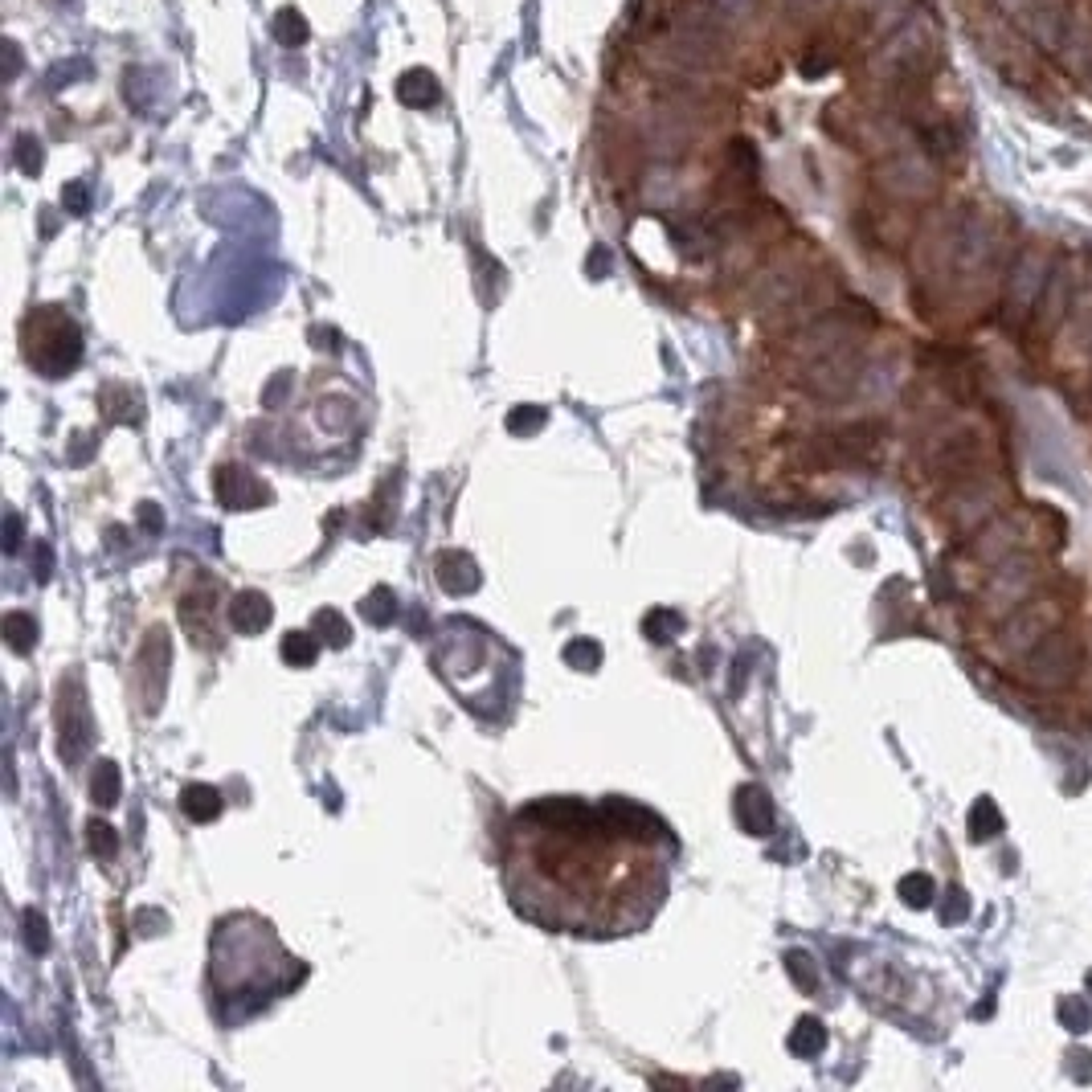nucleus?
Wrapping results in <instances>:
<instances>
[{
  "instance_id": "10",
  "label": "nucleus",
  "mask_w": 1092,
  "mask_h": 1092,
  "mask_svg": "<svg viewBox=\"0 0 1092 1092\" xmlns=\"http://www.w3.org/2000/svg\"><path fill=\"white\" fill-rule=\"evenodd\" d=\"M736 823H741L749 835H769L778 823V810H774V798H769L761 786H741L736 790Z\"/></svg>"
},
{
  "instance_id": "6",
  "label": "nucleus",
  "mask_w": 1092,
  "mask_h": 1092,
  "mask_svg": "<svg viewBox=\"0 0 1092 1092\" xmlns=\"http://www.w3.org/2000/svg\"><path fill=\"white\" fill-rule=\"evenodd\" d=\"M998 516V496L990 479H982V475H970V479H962L958 491H953V524L958 528H982L987 520Z\"/></svg>"
},
{
  "instance_id": "28",
  "label": "nucleus",
  "mask_w": 1092,
  "mask_h": 1092,
  "mask_svg": "<svg viewBox=\"0 0 1092 1092\" xmlns=\"http://www.w3.org/2000/svg\"><path fill=\"white\" fill-rule=\"evenodd\" d=\"M86 830H90V835H86V839H90V851H95L99 859H115V851H119V839H115V830L106 826V823H99V819L90 823Z\"/></svg>"
},
{
  "instance_id": "19",
  "label": "nucleus",
  "mask_w": 1092,
  "mask_h": 1092,
  "mask_svg": "<svg viewBox=\"0 0 1092 1092\" xmlns=\"http://www.w3.org/2000/svg\"><path fill=\"white\" fill-rule=\"evenodd\" d=\"M896 892H900V900L909 904V909H929V904L937 900L933 896V875H925V871H909V875H900V884H896Z\"/></svg>"
},
{
  "instance_id": "26",
  "label": "nucleus",
  "mask_w": 1092,
  "mask_h": 1092,
  "mask_svg": "<svg viewBox=\"0 0 1092 1092\" xmlns=\"http://www.w3.org/2000/svg\"><path fill=\"white\" fill-rule=\"evenodd\" d=\"M545 422H548L545 406H516L507 413V430H512V434H536Z\"/></svg>"
},
{
  "instance_id": "25",
  "label": "nucleus",
  "mask_w": 1092,
  "mask_h": 1092,
  "mask_svg": "<svg viewBox=\"0 0 1092 1092\" xmlns=\"http://www.w3.org/2000/svg\"><path fill=\"white\" fill-rule=\"evenodd\" d=\"M315 630H319V639L332 642V647H348V639H352V626L340 618V610H319Z\"/></svg>"
},
{
  "instance_id": "31",
  "label": "nucleus",
  "mask_w": 1092,
  "mask_h": 1092,
  "mask_svg": "<svg viewBox=\"0 0 1092 1092\" xmlns=\"http://www.w3.org/2000/svg\"><path fill=\"white\" fill-rule=\"evenodd\" d=\"M945 920H965L970 917V900H965V892L962 888H949V900H945V913H941Z\"/></svg>"
},
{
  "instance_id": "14",
  "label": "nucleus",
  "mask_w": 1092,
  "mask_h": 1092,
  "mask_svg": "<svg viewBox=\"0 0 1092 1092\" xmlns=\"http://www.w3.org/2000/svg\"><path fill=\"white\" fill-rule=\"evenodd\" d=\"M823 1048H826V1027H823V1019L802 1014V1019L794 1023V1032H790V1052H794L798 1059H810V1056H819Z\"/></svg>"
},
{
  "instance_id": "17",
  "label": "nucleus",
  "mask_w": 1092,
  "mask_h": 1092,
  "mask_svg": "<svg viewBox=\"0 0 1092 1092\" xmlns=\"http://www.w3.org/2000/svg\"><path fill=\"white\" fill-rule=\"evenodd\" d=\"M123 794V778H119V765L115 761H99L95 774H90V798L99 806H115Z\"/></svg>"
},
{
  "instance_id": "12",
  "label": "nucleus",
  "mask_w": 1092,
  "mask_h": 1092,
  "mask_svg": "<svg viewBox=\"0 0 1092 1092\" xmlns=\"http://www.w3.org/2000/svg\"><path fill=\"white\" fill-rule=\"evenodd\" d=\"M180 806H184V814H189L193 823H213V819H218V814L225 810L221 794L213 790V786H205V781H197V786H184Z\"/></svg>"
},
{
  "instance_id": "1",
  "label": "nucleus",
  "mask_w": 1092,
  "mask_h": 1092,
  "mask_svg": "<svg viewBox=\"0 0 1092 1092\" xmlns=\"http://www.w3.org/2000/svg\"><path fill=\"white\" fill-rule=\"evenodd\" d=\"M970 50L1035 115L1092 131V0H949Z\"/></svg>"
},
{
  "instance_id": "20",
  "label": "nucleus",
  "mask_w": 1092,
  "mask_h": 1092,
  "mask_svg": "<svg viewBox=\"0 0 1092 1092\" xmlns=\"http://www.w3.org/2000/svg\"><path fill=\"white\" fill-rule=\"evenodd\" d=\"M360 614H364V622H373V626H389L397 618V593L389 586H377L360 602Z\"/></svg>"
},
{
  "instance_id": "8",
  "label": "nucleus",
  "mask_w": 1092,
  "mask_h": 1092,
  "mask_svg": "<svg viewBox=\"0 0 1092 1092\" xmlns=\"http://www.w3.org/2000/svg\"><path fill=\"white\" fill-rule=\"evenodd\" d=\"M213 487H218V500L225 507H234V512H242V507H263L270 503V487L258 479V475H250L245 467L229 463L218 471V479H213Z\"/></svg>"
},
{
  "instance_id": "7",
  "label": "nucleus",
  "mask_w": 1092,
  "mask_h": 1092,
  "mask_svg": "<svg viewBox=\"0 0 1092 1092\" xmlns=\"http://www.w3.org/2000/svg\"><path fill=\"white\" fill-rule=\"evenodd\" d=\"M58 729H61V757L74 761L90 741V712L79 684H61V704H58Z\"/></svg>"
},
{
  "instance_id": "29",
  "label": "nucleus",
  "mask_w": 1092,
  "mask_h": 1092,
  "mask_svg": "<svg viewBox=\"0 0 1092 1092\" xmlns=\"http://www.w3.org/2000/svg\"><path fill=\"white\" fill-rule=\"evenodd\" d=\"M25 941L34 953H45L50 949V929H45V917L37 909H25Z\"/></svg>"
},
{
  "instance_id": "3",
  "label": "nucleus",
  "mask_w": 1092,
  "mask_h": 1092,
  "mask_svg": "<svg viewBox=\"0 0 1092 1092\" xmlns=\"http://www.w3.org/2000/svg\"><path fill=\"white\" fill-rule=\"evenodd\" d=\"M1039 581H1043V561L1035 548H1023V552H1011L1007 561L994 565L990 581L982 586L978 593V614L990 622H1003L1011 610H1019L1027 597L1039 593Z\"/></svg>"
},
{
  "instance_id": "16",
  "label": "nucleus",
  "mask_w": 1092,
  "mask_h": 1092,
  "mask_svg": "<svg viewBox=\"0 0 1092 1092\" xmlns=\"http://www.w3.org/2000/svg\"><path fill=\"white\" fill-rule=\"evenodd\" d=\"M283 659L290 667H312L319 659V635L315 630H290V635H283Z\"/></svg>"
},
{
  "instance_id": "24",
  "label": "nucleus",
  "mask_w": 1092,
  "mask_h": 1092,
  "mask_svg": "<svg viewBox=\"0 0 1092 1092\" xmlns=\"http://www.w3.org/2000/svg\"><path fill=\"white\" fill-rule=\"evenodd\" d=\"M642 626H647V639H651V642H671V639L684 630V618H680L675 610H651Z\"/></svg>"
},
{
  "instance_id": "5",
  "label": "nucleus",
  "mask_w": 1092,
  "mask_h": 1092,
  "mask_svg": "<svg viewBox=\"0 0 1092 1092\" xmlns=\"http://www.w3.org/2000/svg\"><path fill=\"white\" fill-rule=\"evenodd\" d=\"M25 352H29V360H34L45 377H61V373H70V368L79 364L82 336H79V328H74L70 315H61L58 307H45V312H37L34 319H29Z\"/></svg>"
},
{
  "instance_id": "30",
  "label": "nucleus",
  "mask_w": 1092,
  "mask_h": 1092,
  "mask_svg": "<svg viewBox=\"0 0 1092 1092\" xmlns=\"http://www.w3.org/2000/svg\"><path fill=\"white\" fill-rule=\"evenodd\" d=\"M41 160H45L41 144L34 140V135H21V140H17V164H21V173H25V176H37V173H41Z\"/></svg>"
},
{
  "instance_id": "27",
  "label": "nucleus",
  "mask_w": 1092,
  "mask_h": 1092,
  "mask_svg": "<svg viewBox=\"0 0 1092 1092\" xmlns=\"http://www.w3.org/2000/svg\"><path fill=\"white\" fill-rule=\"evenodd\" d=\"M786 970H790V978H794L802 990H814V987H819V965L810 962V953H802V949L786 953Z\"/></svg>"
},
{
  "instance_id": "13",
  "label": "nucleus",
  "mask_w": 1092,
  "mask_h": 1092,
  "mask_svg": "<svg viewBox=\"0 0 1092 1092\" xmlns=\"http://www.w3.org/2000/svg\"><path fill=\"white\" fill-rule=\"evenodd\" d=\"M397 99H402L406 106H434V103H438V82H434V74H426V70H406L402 79H397Z\"/></svg>"
},
{
  "instance_id": "15",
  "label": "nucleus",
  "mask_w": 1092,
  "mask_h": 1092,
  "mask_svg": "<svg viewBox=\"0 0 1092 1092\" xmlns=\"http://www.w3.org/2000/svg\"><path fill=\"white\" fill-rule=\"evenodd\" d=\"M965 826H970V839L974 843H987L994 835H1003V810L994 806V798H978V802L970 806V819H965Z\"/></svg>"
},
{
  "instance_id": "32",
  "label": "nucleus",
  "mask_w": 1092,
  "mask_h": 1092,
  "mask_svg": "<svg viewBox=\"0 0 1092 1092\" xmlns=\"http://www.w3.org/2000/svg\"><path fill=\"white\" fill-rule=\"evenodd\" d=\"M61 201L70 205V213H86V209H90V201H86V189H82V184H66V193H61Z\"/></svg>"
},
{
  "instance_id": "9",
  "label": "nucleus",
  "mask_w": 1092,
  "mask_h": 1092,
  "mask_svg": "<svg viewBox=\"0 0 1092 1092\" xmlns=\"http://www.w3.org/2000/svg\"><path fill=\"white\" fill-rule=\"evenodd\" d=\"M434 573H438V586L446 593H475V590H479V581H483V573L475 569V561L467 557V552H458V548L438 552Z\"/></svg>"
},
{
  "instance_id": "22",
  "label": "nucleus",
  "mask_w": 1092,
  "mask_h": 1092,
  "mask_svg": "<svg viewBox=\"0 0 1092 1092\" xmlns=\"http://www.w3.org/2000/svg\"><path fill=\"white\" fill-rule=\"evenodd\" d=\"M565 663L573 671H597L602 667V642L593 639H569L565 642Z\"/></svg>"
},
{
  "instance_id": "35",
  "label": "nucleus",
  "mask_w": 1092,
  "mask_h": 1092,
  "mask_svg": "<svg viewBox=\"0 0 1092 1092\" xmlns=\"http://www.w3.org/2000/svg\"><path fill=\"white\" fill-rule=\"evenodd\" d=\"M1088 994H1092V970H1088Z\"/></svg>"
},
{
  "instance_id": "33",
  "label": "nucleus",
  "mask_w": 1092,
  "mask_h": 1092,
  "mask_svg": "<svg viewBox=\"0 0 1092 1092\" xmlns=\"http://www.w3.org/2000/svg\"><path fill=\"white\" fill-rule=\"evenodd\" d=\"M5 532H9V536H5V548H9V552H17V545H21V520H17V516H9Z\"/></svg>"
},
{
  "instance_id": "23",
  "label": "nucleus",
  "mask_w": 1092,
  "mask_h": 1092,
  "mask_svg": "<svg viewBox=\"0 0 1092 1092\" xmlns=\"http://www.w3.org/2000/svg\"><path fill=\"white\" fill-rule=\"evenodd\" d=\"M274 37H279L283 45H303L307 37H312V29H307V17L295 9H283L279 17H274Z\"/></svg>"
},
{
  "instance_id": "2",
  "label": "nucleus",
  "mask_w": 1092,
  "mask_h": 1092,
  "mask_svg": "<svg viewBox=\"0 0 1092 1092\" xmlns=\"http://www.w3.org/2000/svg\"><path fill=\"white\" fill-rule=\"evenodd\" d=\"M1014 667H1019L1014 680L1027 691H1064L1076 684V675L1084 667V642L1059 626L1043 642H1035L1023 659H1014Z\"/></svg>"
},
{
  "instance_id": "4",
  "label": "nucleus",
  "mask_w": 1092,
  "mask_h": 1092,
  "mask_svg": "<svg viewBox=\"0 0 1092 1092\" xmlns=\"http://www.w3.org/2000/svg\"><path fill=\"white\" fill-rule=\"evenodd\" d=\"M1068 618V602L1059 593H1032L1019 610H1011L1003 622H998V655L1003 659H1023L1027 651L1035 647V642H1043L1052 635V630H1059Z\"/></svg>"
},
{
  "instance_id": "11",
  "label": "nucleus",
  "mask_w": 1092,
  "mask_h": 1092,
  "mask_svg": "<svg viewBox=\"0 0 1092 1092\" xmlns=\"http://www.w3.org/2000/svg\"><path fill=\"white\" fill-rule=\"evenodd\" d=\"M274 618V606L267 593L258 590H242L234 602H229V626L238 630V635H258L263 626H270Z\"/></svg>"
},
{
  "instance_id": "34",
  "label": "nucleus",
  "mask_w": 1092,
  "mask_h": 1092,
  "mask_svg": "<svg viewBox=\"0 0 1092 1092\" xmlns=\"http://www.w3.org/2000/svg\"><path fill=\"white\" fill-rule=\"evenodd\" d=\"M140 524L156 532V528L164 524V520H160V512H156V507H151V503H144V507H140Z\"/></svg>"
},
{
  "instance_id": "21",
  "label": "nucleus",
  "mask_w": 1092,
  "mask_h": 1092,
  "mask_svg": "<svg viewBox=\"0 0 1092 1092\" xmlns=\"http://www.w3.org/2000/svg\"><path fill=\"white\" fill-rule=\"evenodd\" d=\"M1056 1014H1059V1023H1064L1072 1035H1084L1088 1027H1092V1003H1088V998H1080V994H1068V998H1059Z\"/></svg>"
},
{
  "instance_id": "18",
  "label": "nucleus",
  "mask_w": 1092,
  "mask_h": 1092,
  "mask_svg": "<svg viewBox=\"0 0 1092 1092\" xmlns=\"http://www.w3.org/2000/svg\"><path fill=\"white\" fill-rule=\"evenodd\" d=\"M5 642L17 655H29V651H34V642H37V622L29 618V614H21V610L5 614Z\"/></svg>"
}]
</instances>
